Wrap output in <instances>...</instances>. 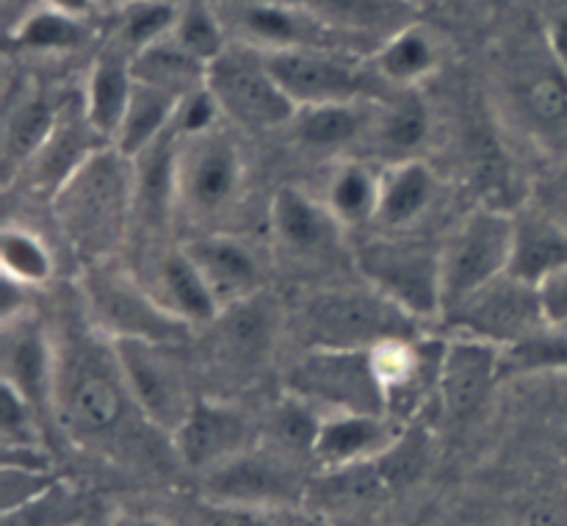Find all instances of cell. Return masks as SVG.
<instances>
[{
    "instance_id": "cell-24",
    "label": "cell",
    "mask_w": 567,
    "mask_h": 526,
    "mask_svg": "<svg viewBox=\"0 0 567 526\" xmlns=\"http://www.w3.org/2000/svg\"><path fill=\"white\" fill-rule=\"evenodd\" d=\"M437 188V175L424 158L391 161L382 169L377 221L391 233L410 230L430 216Z\"/></svg>"
},
{
    "instance_id": "cell-26",
    "label": "cell",
    "mask_w": 567,
    "mask_h": 526,
    "mask_svg": "<svg viewBox=\"0 0 567 526\" xmlns=\"http://www.w3.org/2000/svg\"><path fill=\"white\" fill-rule=\"evenodd\" d=\"M208 487L219 502L236 507H269L293 496V479L280 465L247 452L210 468Z\"/></svg>"
},
{
    "instance_id": "cell-31",
    "label": "cell",
    "mask_w": 567,
    "mask_h": 526,
    "mask_svg": "<svg viewBox=\"0 0 567 526\" xmlns=\"http://www.w3.org/2000/svg\"><path fill=\"white\" fill-rule=\"evenodd\" d=\"M402 97H396L393 103H380L369 136V142L380 153L391 155V161L421 158L419 149L430 136V111H426L424 100L415 97L413 89H402Z\"/></svg>"
},
{
    "instance_id": "cell-17",
    "label": "cell",
    "mask_w": 567,
    "mask_h": 526,
    "mask_svg": "<svg viewBox=\"0 0 567 526\" xmlns=\"http://www.w3.org/2000/svg\"><path fill=\"white\" fill-rule=\"evenodd\" d=\"M186 249L203 271L221 313L252 302L264 288V269H260L258 255L241 238L214 233V236L194 238L186 244Z\"/></svg>"
},
{
    "instance_id": "cell-1",
    "label": "cell",
    "mask_w": 567,
    "mask_h": 526,
    "mask_svg": "<svg viewBox=\"0 0 567 526\" xmlns=\"http://www.w3.org/2000/svg\"><path fill=\"white\" fill-rule=\"evenodd\" d=\"M55 338L53 410L64 432L83 446L133 452L144 430H155L138 410L111 338L78 310L61 316ZM161 435V432H158Z\"/></svg>"
},
{
    "instance_id": "cell-35",
    "label": "cell",
    "mask_w": 567,
    "mask_h": 526,
    "mask_svg": "<svg viewBox=\"0 0 567 526\" xmlns=\"http://www.w3.org/2000/svg\"><path fill=\"white\" fill-rule=\"evenodd\" d=\"M567 369V327L543 324L529 336L502 347L498 371L504 377L546 374Z\"/></svg>"
},
{
    "instance_id": "cell-27",
    "label": "cell",
    "mask_w": 567,
    "mask_h": 526,
    "mask_svg": "<svg viewBox=\"0 0 567 526\" xmlns=\"http://www.w3.org/2000/svg\"><path fill=\"white\" fill-rule=\"evenodd\" d=\"M61 120V105L50 100V94L25 92L3 116V175L6 183L25 172V166L37 158L39 149L53 136Z\"/></svg>"
},
{
    "instance_id": "cell-42",
    "label": "cell",
    "mask_w": 567,
    "mask_h": 526,
    "mask_svg": "<svg viewBox=\"0 0 567 526\" xmlns=\"http://www.w3.org/2000/svg\"><path fill=\"white\" fill-rule=\"evenodd\" d=\"M225 526H305V524L277 518V515H271V513H260L258 507H238L236 513L227 515Z\"/></svg>"
},
{
    "instance_id": "cell-9",
    "label": "cell",
    "mask_w": 567,
    "mask_h": 526,
    "mask_svg": "<svg viewBox=\"0 0 567 526\" xmlns=\"http://www.w3.org/2000/svg\"><path fill=\"white\" fill-rule=\"evenodd\" d=\"M286 391L330 413H388L369 349H308L286 374Z\"/></svg>"
},
{
    "instance_id": "cell-43",
    "label": "cell",
    "mask_w": 567,
    "mask_h": 526,
    "mask_svg": "<svg viewBox=\"0 0 567 526\" xmlns=\"http://www.w3.org/2000/svg\"><path fill=\"white\" fill-rule=\"evenodd\" d=\"M42 6L55 11H64L70 17H81V20H89V17L97 11L100 0H42Z\"/></svg>"
},
{
    "instance_id": "cell-28",
    "label": "cell",
    "mask_w": 567,
    "mask_h": 526,
    "mask_svg": "<svg viewBox=\"0 0 567 526\" xmlns=\"http://www.w3.org/2000/svg\"><path fill=\"white\" fill-rule=\"evenodd\" d=\"M374 72L380 81L396 89H419L441 70V42L421 22L396 28L374 53Z\"/></svg>"
},
{
    "instance_id": "cell-18",
    "label": "cell",
    "mask_w": 567,
    "mask_h": 526,
    "mask_svg": "<svg viewBox=\"0 0 567 526\" xmlns=\"http://www.w3.org/2000/svg\"><path fill=\"white\" fill-rule=\"evenodd\" d=\"M502 347L468 336H449L443 343L437 393L454 415H471L493 391L502 371Z\"/></svg>"
},
{
    "instance_id": "cell-4",
    "label": "cell",
    "mask_w": 567,
    "mask_h": 526,
    "mask_svg": "<svg viewBox=\"0 0 567 526\" xmlns=\"http://www.w3.org/2000/svg\"><path fill=\"white\" fill-rule=\"evenodd\" d=\"M78 291L86 319L111 341L177 343L188 330L153 297L147 282H138L114 260L83 266Z\"/></svg>"
},
{
    "instance_id": "cell-19",
    "label": "cell",
    "mask_w": 567,
    "mask_h": 526,
    "mask_svg": "<svg viewBox=\"0 0 567 526\" xmlns=\"http://www.w3.org/2000/svg\"><path fill=\"white\" fill-rule=\"evenodd\" d=\"M241 31L247 37L244 42L260 50H343V44H338V28L299 6L297 0H264L247 6L241 14Z\"/></svg>"
},
{
    "instance_id": "cell-22",
    "label": "cell",
    "mask_w": 567,
    "mask_h": 526,
    "mask_svg": "<svg viewBox=\"0 0 567 526\" xmlns=\"http://www.w3.org/2000/svg\"><path fill=\"white\" fill-rule=\"evenodd\" d=\"M133 83V55L122 50L120 44H109L100 50L97 59L89 66L86 83L81 92L83 114H86L89 125L100 133L109 144H114L116 131L122 125L127 103H131Z\"/></svg>"
},
{
    "instance_id": "cell-38",
    "label": "cell",
    "mask_w": 567,
    "mask_h": 526,
    "mask_svg": "<svg viewBox=\"0 0 567 526\" xmlns=\"http://www.w3.org/2000/svg\"><path fill=\"white\" fill-rule=\"evenodd\" d=\"M172 39L183 50H188L194 59L203 61V64H210L214 59H219L227 48L225 28H221L219 17L203 0H192V3L181 6V17H177Z\"/></svg>"
},
{
    "instance_id": "cell-25",
    "label": "cell",
    "mask_w": 567,
    "mask_h": 526,
    "mask_svg": "<svg viewBox=\"0 0 567 526\" xmlns=\"http://www.w3.org/2000/svg\"><path fill=\"white\" fill-rule=\"evenodd\" d=\"M567 266V225L543 210L515 214L509 275L540 286Z\"/></svg>"
},
{
    "instance_id": "cell-12",
    "label": "cell",
    "mask_w": 567,
    "mask_h": 526,
    "mask_svg": "<svg viewBox=\"0 0 567 526\" xmlns=\"http://www.w3.org/2000/svg\"><path fill=\"white\" fill-rule=\"evenodd\" d=\"M264 55L297 109L371 97L369 72L343 50H264Z\"/></svg>"
},
{
    "instance_id": "cell-30",
    "label": "cell",
    "mask_w": 567,
    "mask_h": 526,
    "mask_svg": "<svg viewBox=\"0 0 567 526\" xmlns=\"http://www.w3.org/2000/svg\"><path fill=\"white\" fill-rule=\"evenodd\" d=\"M380 181L382 172H374L363 161L343 158L330 172L321 199L347 230L371 225L380 210Z\"/></svg>"
},
{
    "instance_id": "cell-10",
    "label": "cell",
    "mask_w": 567,
    "mask_h": 526,
    "mask_svg": "<svg viewBox=\"0 0 567 526\" xmlns=\"http://www.w3.org/2000/svg\"><path fill=\"white\" fill-rule=\"evenodd\" d=\"M443 324L452 330V336H468L507 347L548 321L543 316L537 286L504 271L502 277L480 288L474 297L457 305L452 313L443 316Z\"/></svg>"
},
{
    "instance_id": "cell-14",
    "label": "cell",
    "mask_w": 567,
    "mask_h": 526,
    "mask_svg": "<svg viewBox=\"0 0 567 526\" xmlns=\"http://www.w3.org/2000/svg\"><path fill=\"white\" fill-rule=\"evenodd\" d=\"M0 377L42 413L53 410L55 338L42 316L31 308H6L0 332Z\"/></svg>"
},
{
    "instance_id": "cell-32",
    "label": "cell",
    "mask_w": 567,
    "mask_h": 526,
    "mask_svg": "<svg viewBox=\"0 0 567 526\" xmlns=\"http://www.w3.org/2000/svg\"><path fill=\"white\" fill-rule=\"evenodd\" d=\"M0 269H3L6 282L20 291L42 288L53 280V249L37 230L9 221L0 233Z\"/></svg>"
},
{
    "instance_id": "cell-23",
    "label": "cell",
    "mask_w": 567,
    "mask_h": 526,
    "mask_svg": "<svg viewBox=\"0 0 567 526\" xmlns=\"http://www.w3.org/2000/svg\"><path fill=\"white\" fill-rule=\"evenodd\" d=\"M380 103L374 97L341 100L299 109L291 120V131L305 147L321 153H343L360 142H369Z\"/></svg>"
},
{
    "instance_id": "cell-34",
    "label": "cell",
    "mask_w": 567,
    "mask_h": 526,
    "mask_svg": "<svg viewBox=\"0 0 567 526\" xmlns=\"http://www.w3.org/2000/svg\"><path fill=\"white\" fill-rule=\"evenodd\" d=\"M86 22L89 20H81V17H70L64 11L39 6L11 28V44L25 50V53H66V50H75L86 42Z\"/></svg>"
},
{
    "instance_id": "cell-8",
    "label": "cell",
    "mask_w": 567,
    "mask_h": 526,
    "mask_svg": "<svg viewBox=\"0 0 567 526\" xmlns=\"http://www.w3.org/2000/svg\"><path fill=\"white\" fill-rule=\"evenodd\" d=\"M358 269L421 324L441 319V247L402 236L371 238L360 247Z\"/></svg>"
},
{
    "instance_id": "cell-11",
    "label": "cell",
    "mask_w": 567,
    "mask_h": 526,
    "mask_svg": "<svg viewBox=\"0 0 567 526\" xmlns=\"http://www.w3.org/2000/svg\"><path fill=\"white\" fill-rule=\"evenodd\" d=\"M546 42V39H543ZM509 114L540 147L567 155V72L546 53L524 55L507 78Z\"/></svg>"
},
{
    "instance_id": "cell-40",
    "label": "cell",
    "mask_w": 567,
    "mask_h": 526,
    "mask_svg": "<svg viewBox=\"0 0 567 526\" xmlns=\"http://www.w3.org/2000/svg\"><path fill=\"white\" fill-rule=\"evenodd\" d=\"M537 291H540L543 316L548 324L567 327V266L548 277L546 282H540Z\"/></svg>"
},
{
    "instance_id": "cell-13",
    "label": "cell",
    "mask_w": 567,
    "mask_h": 526,
    "mask_svg": "<svg viewBox=\"0 0 567 526\" xmlns=\"http://www.w3.org/2000/svg\"><path fill=\"white\" fill-rule=\"evenodd\" d=\"M169 347L172 343L136 341V338L114 341L122 374H125L138 410L166 437L175 435L194 402L188 396L183 369L169 354Z\"/></svg>"
},
{
    "instance_id": "cell-2",
    "label": "cell",
    "mask_w": 567,
    "mask_h": 526,
    "mask_svg": "<svg viewBox=\"0 0 567 526\" xmlns=\"http://www.w3.org/2000/svg\"><path fill=\"white\" fill-rule=\"evenodd\" d=\"M136 197V164L114 144L94 149L55 188V221L83 266L114 260L131 230Z\"/></svg>"
},
{
    "instance_id": "cell-39",
    "label": "cell",
    "mask_w": 567,
    "mask_h": 526,
    "mask_svg": "<svg viewBox=\"0 0 567 526\" xmlns=\"http://www.w3.org/2000/svg\"><path fill=\"white\" fill-rule=\"evenodd\" d=\"M299 6L313 11L316 17H321L324 22H330L332 28H363L371 25L377 20H385L391 17L393 3L399 0H297ZM408 9V6H404Z\"/></svg>"
},
{
    "instance_id": "cell-33",
    "label": "cell",
    "mask_w": 567,
    "mask_h": 526,
    "mask_svg": "<svg viewBox=\"0 0 567 526\" xmlns=\"http://www.w3.org/2000/svg\"><path fill=\"white\" fill-rule=\"evenodd\" d=\"M205 72H208V64L194 59L172 37L161 39V42L150 44L133 55V75L138 81L155 83V86H164L177 94H188L199 83H205Z\"/></svg>"
},
{
    "instance_id": "cell-15",
    "label": "cell",
    "mask_w": 567,
    "mask_h": 526,
    "mask_svg": "<svg viewBox=\"0 0 567 526\" xmlns=\"http://www.w3.org/2000/svg\"><path fill=\"white\" fill-rule=\"evenodd\" d=\"M169 441L177 460L188 468H216L225 460L247 452L249 421L233 404L199 396Z\"/></svg>"
},
{
    "instance_id": "cell-21",
    "label": "cell",
    "mask_w": 567,
    "mask_h": 526,
    "mask_svg": "<svg viewBox=\"0 0 567 526\" xmlns=\"http://www.w3.org/2000/svg\"><path fill=\"white\" fill-rule=\"evenodd\" d=\"M393 443L385 413H327L310 452L327 468H352L382 457Z\"/></svg>"
},
{
    "instance_id": "cell-41",
    "label": "cell",
    "mask_w": 567,
    "mask_h": 526,
    "mask_svg": "<svg viewBox=\"0 0 567 526\" xmlns=\"http://www.w3.org/2000/svg\"><path fill=\"white\" fill-rule=\"evenodd\" d=\"M543 39L557 59V64L567 72V0H554L543 25Z\"/></svg>"
},
{
    "instance_id": "cell-37",
    "label": "cell",
    "mask_w": 567,
    "mask_h": 526,
    "mask_svg": "<svg viewBox=\"0 0 567 526\" xmlns=\"http://www.w3.org/2000/svg\"><path fill=\"white\" fill-rule=\"evenodd\" d=\"M83 502L66 485L55 482L31 502H22L0 513V526H78Z\"/></svg>"
},
{
    "instance_id": "cell-16",
    "label": "cell",
    "mask_w": 567,
    "mask_h": 526,
    "mask_svg": "<svg viewBox=\"0 0 567 526\" xmlns=\"http://www.w3.org/2000/svg\"><path fill=\"white\" fill-rule=\"evenodd\" d=\"M269 219L275 241L305 260L338 252L347 236V227L336 219L324 199L313 197L299 186H282L275 194Z\"/></svg>"
},
{
    "instance_id": "cell-36",
    "label": "cell",
    "mask_w": 567,
    "mask_h": 526,
    "mask_svg": "<svg viewBox=\"0 0 567 526\" xmlns=\"http://www.w3.org/2000/svg\"><path fill=\"white\" fill-rule=\"evenodd\" d=\"M181 17V6L169 0H127L116 25L114 44L136 55L138 50L172 37Z\"/></svg>"
},
{
    "instance_id": "cell-29",
    "label": "cell",
    "mask_w": 567,
    "mask_h": 526,
    "mask_svg": "<svg viewBox=\"0 0 567 526\" xmlns=\"http://www.w3.org/2000/svg\"><path fill=\"white\" fill-rule=\"evenodd\" d=\"M183 94L169 92L155 83H133L131 103H127L122 125L114 136V147L127 158H138L147 147H153L164 133L172 131Z\"/></svg>"
},
{
    "instance_id": "cell-44",
    "label": "cell",
    "mask_w": 567,
    "mask_h": 526,
    "mask_svg": "<svg viewBox=\"0 0 567 526\" xmlns=\"http://www.w3.org/2000/svg\"><path fill=\"white\" fill-rule=\"evenodd\" d=\"M116 526H169L166 520L153 518V515H125L116 520Z\"/></svg>"
},
{
    "instance_id": "cell-45",
    "label": "cell",
    "mask_w": 567,
    "mask_h": 526,
    "mask_svg": "<svg viewBox=\"0 0 567 526\" xmlns=\"http://www.w3.org/2000/svg\"><path fill=\"white\" fill-rule=\"evenodd\" d=\"M402 3L408 6V9H426V6H432L435 0H402Z\"/></svg>"
},
{
    "instance_id": "cell-7",
    "label": "cell",
    "mask_w": 567,
    "mask_h": 526,
    "mask_svg": "<svg viewBox=\"0 0 567 526\" xmlns=\"http://www.w3.org/2000/svg\"><path fill=\"white\" fill-rule=\"evenodd\" d=\"M241 149L236 138L227 136L221 127L194 133V136H177L175 169H172V186H175V205L194 216V219H216L236 208L244 192Z\"/></svg>"
},
{
    "instance_id": "cell-6",
    "label": "cell",
    "mask_w": 567,
    "mask_h": 526,
    "mask_svg": "<svg viewBox=\"0 0 567 526\" xmlns=\"http://www.w3.org/2000/svg\"><path fill=\"white\" fill-rule=\"evenodd\" d=\"M205 86L219 103L221 116L249 131L288 127L299 111L271 75L264 50L249 42L227 44L225 53L208 64Z\"/></svg>"
},
{
    "instance_id": "cell-3",
    "label": "cell",
    "mask_w": 567,
    "mask_h": 526,
    "mask_svg": "<svg viewBox=\"0 0 567 526\" xmlns=\"http://www.w3.org/2000/svg\"><path fill=\"white\" fill-rule=\"evenodd\" d=\"M421 321L374 286H341L313 293L302 308L310 349H371L388 338L419 336Z\"/></svg>"
},
{
    "instance_id": "cell-5",
    "label": "cell",
    "mask_w": 567,
    "mask_h": 526,
    "mask_svg": "<svg viewBox=\"0 0 567 526\" xmlns=\"http://www.w3.org/2000/svg\"><path fill=\"white\" fill-rule=\"evenodd\" d=\"M515 214L482 205L474 208L441 247V319L480 288L509 271Z\"/></svg>"
},
{
    "instance_id": "cell-20",
    "label": "cell",
    "mask_w": 567,
    "mask_h": 526,
    "mask_svg": "<svg viewBox=\"0 0 567 526\" xmlns=\"http://www.w3.org/2000/svg\"><path fill=\"white\" fill-rule=\"evenodd\" d=\"M147 288L177 321H183V324L188 327V330H192V327L210 324V321H216L221 316L219 302H216V297L210 293L199 266L194 264V258L188 255L186 244H183V247H172L158 255Z\"/></svg>"
}]
</instances>
